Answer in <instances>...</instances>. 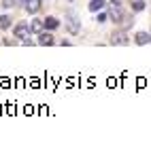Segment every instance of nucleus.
<instances>
[{"label":"nucleus","mask_w":151,"mask_h":144,"mask_svg":"<svg viewBox=\"0 0 151 144\" xmlns=\"http://www.w3.org/2000/svg\"><path fill=\"white\" fill-rule=\"evenodd\" d=\"M30 32H32V30H30V24H26V21H22V24H17L15 26V38H30Z\"/></svg>","instance_id":"f257e3e1"},{"label":"nucleus","mask_w":151,"mask_h":144,"mask_svg":"<svg viewBox=\"0 0 151 144\" xmlns=\"http://www.w3.org/2000/svg\"><path fill=\"white\" fill-rule=\"evenodd\" d=\"M111 43H113V45H128L126 32H113V36H111Z\"/></svg>","instance_id":"f03ea898"},{"label":"nucleus","mask_w":151,"mask_h":144,"mask_svg":"<svg viewBox=\"0 0 151 144\" xmlns=\"http://www.w3.org/2000/svg\"><path fill=\"white\" fill-rule=\"evenodd\" d=\"M24 2H26V11H28V13H38L43 0H24Z\"/></svg>","instance_id":"7ed1b4c3"},{"label":"nucleus","mask_w":151,"mask_h":144,"mask_svg":"<svg viewBox=\"0 0 151 144\" xmlns=\"http://www.w3.org/2000/svg\"><path fill=\"white\" fill-rule=\"evenodd\" d=\"M38 45H43V47L53 45V36L47 34V32H41V34H38Z\"/></svg>","instance_id":"20e7f679"},{"label":"nucleus","mask_w":151,"mask_h":144,"mask_svg":"<svg viewBox=\"0 0 151 144\" xmlns=\"http://www.w3.org/2000/svg\"><path fill=\"white\" fill-rule=\"evenodd\" d=\"M68 30H70L73 34L79 32V24H77V15H75V13H70V15H68Z\"/></svg>","instance_id":"39448f33"},{"label":"nucleus","mask_w":151,"mask_h":144,"mask_svg":"<svg viewBox=\"0 0 151 144\" xmlns=\"http://www.w3.org/2000/svg\"><path fill=\"white\" fill-rule=\"evenodd\" d=\"M111 17H113L115 21H122V19H124V13H122V9H119V4L111 6Z\"/></svg>","instance_id":"423d86ee"},{"label":"nucleus","mask_w":151,"mask_h":144,"mask_svg":"<svg viewBox=\"0 0 151 144\" xmlns=\"http://www.w3.org/2000/svg\"><path fill=\"white\" fill-rule=\"evenodd\" d=\"M45 28V19H32V24H30V30L32 32H41Z\"/></svg>","instance_id":"0eeeda50"},{"label":"nucleus","mask_w":151,"mask_h":144,"mask_svg":"<svg viewBox=\"0 0 151 144\" xmlns=\"http://www.w3.org/2000/svg\"><path fill=\"white\" fill-rule=\"evenodd\" d=\"M149 40H151V36H149L147 32H138V34H136V45H147Z\"/></svg>","instance_id":"6e6552de"},{"label":"nucleus","mask_w":151,"mask_h":144,"mask_svg":"<svg viewBox=\"0 0 151 144\" xmlns=\"http://www.w3.org/2000/svg\"><path fill=\"white\" fill-rule=\"evenodd\" d=\"M102 6H104V0H92V2H89V11L98 13V11H100Z\"/></svg>","instance_id":"1a4fd4ad"},{"label":"nucleus","mask_w":151,"mask_h":144,"mask_svg":"<svg viewBox=\"0 0 151 144\" xmlns=\"http://www.w3.org/2000/svg\"><path fill=\"white\" fill-rule=\"evenodd\" d=\"M58 26H60V21H58L55 17H47V19H45V28H49V30H55Z\"/></svg>","instance_id":"9d476101"},{"label":"nucleus","mask_w":151,"mask_h":144,"mask_svg":"<svg viewBox=\"0 0 151 144\" xmlns=\"http://www.w3.org/2000/svg\"><path fill=\"white\" fill-rule=\"evenodd\" d=\"M0 28H2V30L11 28V17H9V15H2V17H0Z\"/></svg>","instance_id":"9b49d317"},{"label":"nucleus","mask_w":151,"mask_h":144,"mask_svg":"<svg viewBox=\"0 0 151 144\" xmlns=\"http://www.w3.org/2000/svg\"><path fill=\"white\" fill-rule=\"evenodd\" d=\"M132 9H134V11H143V9H145V2H143V0H134V2H132Z\"/></svg>","instance_id":"f8f14e48"},{"label":"nucleus","mask_w":151,"mask_h":144,"mask_svg":"<svg viewBox=\"0 0 151 144\" xmlns=\"http://www.w3.org/2000/svg\"><path fill=\"white\" fill-rule=\"evenodd\" d=\"M2 6L4 9H13L15 6V0H2Z\"/></svg>","instance_id":"ddd939ff"},{"label":"nucleus","mask_w":151,"mask_h":144,"mask_svg":"<svg viewBox=\"0 0 151 144\" xmlns=\"http://www.w3.org/2000/svg\"><path fill=\"white\" fill-rule=\"evenodd\" d=\"M96 21H98V24H104V21H106V15H104V13H100V15L96 17Z\"/></svg>","instance_id":"4468645a"},{"label":"nucleus","mask_w":151,"mask_h":144,"mask_svg":"<svg viewBox=\"0 0 151 144\" xmlns=\"http://www.w3.org/2000/svg\"><path fill=\"white\" fill-rule=\"evenodd\" d=\"M111 2H113V4H119V0H111Z\"/></svg>","instance_id":"2eb2a0df"},{"label":"nucleus","mask_w":151,"mask_h":144,"mask_svg":"<svg viewBox=\"0 0 151 144\" xmlns=\"http://www.w3.org/2000/svg\"><path fill=\"white\" fill-rule=\"evenodd\" d=\"M66 2H73V0H66Z\"/></svg>","instance_id":"dca6fc26"}]
</instances>
